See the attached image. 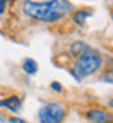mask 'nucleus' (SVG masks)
I'll return each instance as SVG.
<instances>
[{
	"label": "nucleus",
	"mask_w": 113,
	"mask_h": 123,
	"mask_svg": "<svg viewBox=\"0 0 113 123\" xmlns=\"http://www.w3.org/2000/svg\"><path fill=\"white\" fill-rule=\"evenodd\" d=\"M112 21H113V13H112Z\"/></svg>",
	"instance_id": "nucleus-14"
},
{
	"label": "nucleus",
	"mask_w": 113,
	"mask_h": 123,
	"mask_svg": "<svg viewBox=\"0 0 113 123\" xmlns=\"http://www.w3.org/2000/svg\"><path fill=\"white\" fill-rule=\"evenodd\" d=\"M0 107H5L11 112H19L21 111V99L17 96H10L6 99H0Z\"/></svg>",
	"instance_id": "nucleus-5"
},
{
	"label": "nucleus",
	"mask_w": 113,
	"mask_h": 123,
	"mask_svg": "<svg viewBox=\"0 0 113 123\" xmlns=\"http://www.w3.org/2000/svg\"><path fill=\"white\" fill-rule=\"evenodd\" d=\"M22 69H24L28 76L36 74V73H38V63H36V60H33V58H25L24 63H22Z\"/></svg>",
	"instance_id": "nucleus-6"
},
{
	"label": "nucleus",
	"mask_w": 113,
	"mask_h": 123,
	"mask_svg": "<svg viewBox=\"0 0 113 123\" xmlns=\"http://www.w3.org/2000/svg\"><path fill=\"white\" fill-rule=\"evenodd\" d=\"M108 106H112V107H113V98H112V99L108 101Z\"/></svg>",
	"instance_id": "nucleus-13"
},
{
	"label": "nucleus",
	"mask_w": 113,
	"mask_h": 123,
	"mask_svg": "<svg viewBox=\"0 0 113 123\" xmlns=\"http://www.w3.org/2000/svg\"><path fill=\"white\" fill-rule=\"evenodd\" d=\"M86 118L93 123H113V115L105 111H99V109H94V111H90L86 112Z\"/></svg>",
	"instance_id": "nucleus-4"
},
{
	"label": "nucleus",
	"mask_w": 113,
	"mask_h": 123,
	"mask_svg": "<svg viewBox=\"0 0 113 123\" xmlns=\"http://www.w3.org/2000/svg\"><path fill=\"white\" fill-rule=\"evenodd\" d=\"M39 123H61L66 117V111L60 103H49L38 112Z\"/></svg>",
	"instance_id": "nucleus-3"
},
{
	"label": "nucleus",
	"mask_w": 113,
	"mask_h": 123,
	"mask_svg": "<svg viewBox=\"0 0 113 123\" xmlns=\"http://www.w3.org/2000/svg\"><path fill=\"white\" fill-rule=\"evenodd\" d=\"M88 47H90V46H88V44H85L83 41H74V43L71 44V49H69V51H71V54H72V55L79 57L82 52L86 51Z\"/></svg>",
	"instance_id": "nucleus-8"
},
{
	"label": "nucleus",
	"mask_w": 113,
	"mask_h": 123,
	"mask_svg": "<svg viewBox=\"0 0 113 123\" xmlns=\"http://www.w3.org/2000/svg\"><path fill=\"white\" fill-rule=\"evenodd\" d=\"M50 88L54 92H57V93H61V92H63V87H61V84H60V82H52Z\"/></svg>",
	"instance_id": "nucleus-10"
},
{
	"label": "nucleus",
	"mask_w": 113,
	"mask_h": 123,
	"mask_svg": "<svg viewBox=\"0 0 113 123\" xmlns=\"http://www.w3.org/2000/svg\"><path fill=\"white\" fill-rule=\"evenodd\" d=\"M6 2H8V0H0V14H3L5 6H6Z\"/></svg>",
	"instance_id": "nucleus-12"
},
{
	"label": "nucleus",
	"mask_w": 113,
	"mask_h": 123,
	"mask_svg": "<svg viewBox=\"0 0 113 123\" xmlns=\"http://www.w3.org/2000/svg\"><path fill=\"white\" fill-rule=\"evenodd\" d=\"M101 82H105V84H113V69L108 73H105L104 76H101Z\"/></svg>",
	"instance_id": "nucleus-9"
},
{
	"label": "nucleus",
	"mask_w": 113,
	"mask_h": 123,
	"mask_svg": "<svg viewBox=\"0 0 113 123\" xmlns=\"http://www.w3.org/2000/svg\"><path fill=\"white\" fill-rule=\"evenodd\" d=\"M91 16V11L90 10H80V11H75L72 14V21L75 22L77 25H83L85 21Z\"/></svg>",
	"instance_id": "nucleus-7"
},
{
	"label": "nucleus",
	"mask_w": 113,
	"mask_h": 123,
	"mask_svg": "<svg viewBox=\"0 0 113 123\" xmlns=\"http://www.w3.org/2000/svg\"><path fill=\"white\" fill-rule=\"evenodd\" d=\"M10 123H27V122H25V120H22V118H19V117H11Z\"/></svg>",
	"instance_id": "nucleus-11"
},
{
	"label": "nucleus",
	"mask_w": 113,
	"mask_h": 123,
	"mask_svg": "<svg viewBox=\"0 0 113 123\" xmlns=\"http://www.w3.org/2000/svg\"><path fill=\"white\" fill-rule=\"evenodd\" d=\"M24 14L39 22H57L72 11L69 0H47V2H25Z\"/></svg>",
	"instance_id": "nucleus-1"
},
{
	"label": "nucleus",
	"mask_w": 113,
	"mask_h": 123,
	"mask_svg": "<svg viewBox=\"0 0 113 123\" xmlns=\"http://www.w3.org/2000/svg\"><path fill=\"white\" fill-rule=\"evenodd\" d=\"M102 66V57L97 51L88 47L85 52H82L79 55V58L75 60L74 66L69 69V73L72 74V77L75 80H82L86 76L94 74L97 69H101Z\"/></svg>",
	"instance_id": "nucleus-2"
}]
</instances>
